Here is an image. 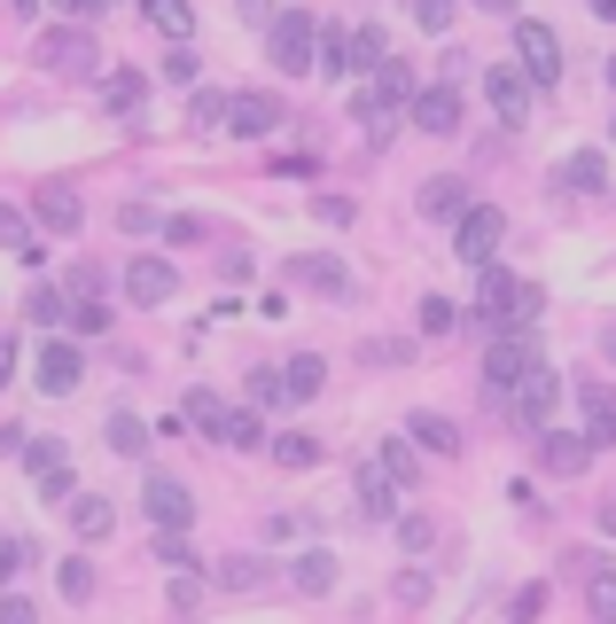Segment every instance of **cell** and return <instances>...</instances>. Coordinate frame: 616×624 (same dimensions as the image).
Segmentation results:
<instances>
[{
    "mask_svg": "<svg viewBox=\"0 0 616 624\" xmlns=\"http://www.w3.org/2000/svg\"><path fill=\"white\" fill-rule=\"evenodd\" d=\"M585 609H593L601 624H616V570H608V562H601V570L585 578Z\"/></svg>",
    "mask_w": 616,
    "mask_h": 624,
    "instance_id": "cell-35",
    "label": "cell"
},
{
    "mask_svg": "<svg viewBox=\"0 0 616 624\" xmlns=\"http://www.w3.org/2000/svg\"><path fill=\"white\" fill-rule=\"evenodd\" d=\"M250 406H289V391H282V368H257V375H250Z\"/></svg>",
    "mask_w": 616,
    "mask_h": 624,
    "instance_id": "cell-44",
    "label": "cell"
},
{
    "mask_svg": "<svg viewBox=\"0 0 616 624\" xmlns=\"http://www.w3.org/2000/svg\"><path fill=\"white\" fill-rule=\"evenodd\" d=\"M539 609H547V585H522V593H515V624H531Z\"/></svg>",
    "mask_w": 616,
    "mask_h": 624,
    "instance_id": "cell-54",
    "label": "cell"
},
{
    "mask_svg": "<svg viewBox=\"0 0 616 624\" xmlns=\"http://www.w3.org/2000/svg\"><path fill=\"white\" fill-rule=\"evenodd\" d=\"M320 383H328V360H320V351H297V360L282 368V391H289V406L320 398Z\"/></svg>",
    "mask_w": 616,
    "mask_h": 624,
    "instance_id": "cell-21",
    "label": "cell"
},
{
    "mask_svg": "<svg viewBox=\"0 0 616 624\" xmlns=\"http://www.w3.org/2000/svg\"><path fill=\"white\" fill-rule=\"evenodd\" d=\"M211 437H219V445H242V453H250V445H266V422H257V406H227Z\"/></svg>",
    "mask_w": 616,
    "mask_h": 624,
    "instance_id": "cell-26",
    "label": "cell"
},
{
    "mask_svg": "<svg viewBox=\"0 0 616 624\" xmlns=\"http://www.w3.org/2000/svg\"><path fill=\"white\" fill-rule=\"evenodd\" d=\"M0 250L24 258V265H40V258H47V250H40V234H32V219H24L9 196H0Z\"/></svg>",
    "mask_w": 616,
    "mask_h": 624,
    "instance_id": "cell-19",
    "label": "cell"
},
{
    "mask_svg": "<svg viewBox=\"0 0 616 624\" xmlns=\"http://www.w3.org/2000/svg\"><path fill=\"white\" fill-rule=\"evenodd\" d=\"M55 585H63V601H95V570H86L78 555H70L63 570H55Z\"/></svg>",
    "mask_w": 616,
    "mask_h": 624,
    "instance_id": "cell-42",
    "label": "cell"
},
{
    "mask_svg": "<svg viewBox=\"0 0 616 624\" xmlns=\"http://www.w3.org/2000/svg\"><path fill=\"white\" fill-rule=\"evenodd\" d=\"M289 274H297L305 289H320V297H351V274H343V265H336V258H297V265H289Z\"/></svg>",
    "mask_w": 616,
    "mask_h": 624,
    "instance_id": "cell-24",
    "label": "cell"
},
{
    "mask_svg": "<svg viewBox=\"0 0 616 624\" xmlns=\"http://www.w3.org/2000/svg\"><path fill=\"white\" fill-rule=\"evenodd\" d=\"M601 530H608V539H616V500H608V507H601Z\"/></svg>",
    "mask_w": 616,
    "mask_h": 624,
    "instance_id": "cell-57",
    "label": "cell"
},
{
    "mask_svg": "<svg viewBox=\"0 0 616 624\" xmlns=\"http://www.w3.org/2000/svg\"><path fill=\"white\" fill-rule=\"evenodd\" d=\"M24 570H32V539H16V530H9V539H0V593H9Z\"/></svg>",
    "mask_w": 616,
    "mask_h": 624,
    "instance_id": "cell-36",
    "label": "cell"
},
{
    "mask_svg": "<svg viewBox=\"0 0 616 624\" xmlns=\"http://www.w3.org/2000/svg\"><path fill=\"white\" fill-rule=\"evenodd\" d=\"M102 437H110V453H125V461H133V453H141V445H148V429H141V414H125V406H118V414L102 422Z\"/></svg>",
    "mask_w": 616,
    "mask_h": 624,
    "instance_id": "cell-34",
    "label": "cell"
},
{
    "mask_svg": "<svg viewBox=\"0 0 616 624\" xmlns=\"http://www.w3.org/2000/svg\"><path fill=\"white\" fill-rule=\"evenodd\" d=\"M219 414H227V398H219V391H188V406H180V422H188V429H219Z\"/></svg>",
    "mask_w": 616,
    "mask_h": 624,
    "instance_id": "cell-37",
    "label": "cell"
},
{
    "mask_svg": "<svg viewBox=\"0 0 616 624\" xmlns=\"http://www.w3.org/2000/svg\"><path fill=\"white\" fill-rule=\"evenodd\" d=\"M398 547H406V555H429V547H437V523H429V515H398Z\"/></svg>",
    "mask_w": 616,
    "mask_h": 624,
    "instance_id": "cell-41",
    "label": "cell"
},
{
    "mask_svg": "<svg viewBox=\"0 0 616 624\" xmlns=\"http://www.w3.org/2000/svg\"><path fill=\"white\" fill-rule=\"evenodd\" d=\"M312 70H328V78H351V32H336V24H320V47H312Z\"/></svg>",
    "mask_w": 616,
    "mask_h": 624,
    "instance_id": "cell-30",
    "label": "cell"
},
{
    "mask_svg": "<svg viewBox=\"0 0 616 624\" xmlns=\"http://www.w3.org/2000/svg\"><path fill=\"white\" fill-rule=\"evenodd\" d=\"M188 125H227V95L196 86V95H188Z\"/></svg>",
    "mask_w": 616,
    "mask_h": 624,
    "instance_id": "cell-43",
    "label": "cell"
},
{
    "mask_svg": "<svg viewBox=\"0 0 616 624\" xmlns=\"http://www.w3.org/2000/svg\"><path fill=\"white\" fill-rule=\"evenodd\" d=\"M554 188H570V196H601V188H608V156H601V149H570V156L554 164Z\"/></svg>",
    "mask_w": 616,
    "mask_h": 624,
    "instance_id": "cell-16",
    "label": "cell"
},
{
    "mask_svg": "<svg viewBox=\"0 0 616 624\" xmlns=\"http://www.w3.org/2000/svg\"><path fill=\"white\" fill-rule=\"evenodd\" d=\"M172 289H180V274H172L164 258H133L125 265V297L133 305H172Z\"/></svg>",
    "mask_w": 616,
    "mask_h": 624,
    "instance_id": "cell-15",
    "label": "cell"
},
{
    "mask_svg": "<svg viewBox=\"0 0 616 624\" xmlns=\"http://www.w3.org/2000/svg\"><path fill=\"white\" fill-rule=\"evenodd\" d=\"M102 102H110L118 118H141V102H148V78H141V70H118V78L102 86Z\"/></svg>",
    "mask_w": 616,
    "mask_h": 624,
    "instance_id": "cell-31",
    "label": "cell"
},
{
    "mask_svg": "<svg viewBox=\"0 0 616 624\" xmlns=\"http://www.w3.org/2000/svg\"><path fill=\"white\" fill-rule=\"evenodd\" d=\"M0 624H40V609L24 593H0Z\"/></svg>",
    "mask_w": 616,
    "mask_h": 624,
    "instance_id": "cell-52",
    "label": "cell"
},
{
    "mask_svg": "<svg viewBox=\"0 0 616 624\" xmlns=\"http://www.w3.org/2000/svg\"><path fill=\"white\" fill-rule=\"evenodd\" d=\"M274 461H282V469H320V437L282 429V437H274Z\"/></svg>",
    "mask_w": 616,
    "mask_h": 624,
    "instance_id": "cell-33",
    "label": "cell"
},
{
    "mask_svg": "<svg viewBox=\"0 0 616 624\" xmlns=\"http://www.w3.org/2000/svg\"><path fill=\"white\" fill-rule=\"evenodd\" d=\"M141 507H148L156 530H188V523H196V492H188L180 477H164V469L141 484Z\"/></svg>",
    "mask_w": 616,
    "mask_h": 624,
    "instance_id": "cell-7",
    "label": "cell"
},
{
    "mask_svg": "<svg viewBox=\"0 0 616 624\" xmlns=\"http://www.w3.org/2000/svg\"><path fill=\"white\" fill-rule=\"evenodd\" d=\"M219 585H227V593H266L274 570H266V562H250V555H227V562H219Z\"/></svg>",
    "mask_w": 616,
    "mask_h": 624,
    "instance_id": "cell-29",
    "label": "cell"
},
{
    "mask_svg": "<svg viewBox=\"0 0 616 624\" xmlns=\"http://www.w3.org/2000/svg\"><path fill=\"white\" fill-rule=\"evenodd\" d=\"M156 562H172V570H196V547L180 539V530H156Z\"/></svg>",
    "mask_w": 616,
    "mask_h": 624,
    "instance_id": "cell-46",
    "label": "cell"
},
{
    "mask_svg": "<svg viewBox=\"0 0 616 624\" xmlns=\"http://www.w3.org/2000/svg\"><path fill=\"white\" fill-rule=\"evenodd\" d=\"M531 368H539V343L522 336V328H499V336H492V351H484V383L507 398V391H515L522 375H531Z\"/></svg>",
    "mask_w": 616,
    "mask_h": 624,
    "instance_id": "cell-6",
    "label": "cell"
},
{
    "mask_svg": "<svg viewBox=\"0 0 616 624\" xmlns=\"http://www.w3.org/2000/svg\"><path fill=\"white\" fill-rule=\"evenodd\" d=\"M70 289H78V305H86V297L102 289V265H86V258H78V265H70Z\"/></svg>",
    "mask_w": 616,
    "mask_h": 624,
    "instance_id": "cell-53",
    "label": "cell"
},
{
    "mask_svg": "<svg viewBox=\"0 0 616 624\" xmlns=\"http://www.w3.org/2000/svg\"><path fill=\"white\" fill-rule=\"evenodd\" d=\"M141 17H148L164 40H188V32H196V0H141Z\"/></svg>",
    "mask_w": 616,
    "mask_h": 624,
    "instance_id": "cell-25",
    "label": "cell"
},
{
    "mask_svg": "<svg viewBox=\"0 0 616 624\" xmlns=\"http://www.w3.org/2000/svg\"><path fill=\"white\" fill-rule=\"evenodd\" d=\"M70 530H78L86 547H95V539H110V530H118V507L95 500V492H78V500H70Z\"/></svg>",
    "mask_w": 616,
    "mask_h": 624,
    "instance_id": "cell-20",
    "label": "cell"
},
{
    "mask_svg": "<svg viewBox=\"0 0 616 624\" xmlns=\"http://www.w3.org/2000/svg\"><path fill=\"white\" fill-rule=\"evenodd\" d=\"M608 86H616V55H608Z\"/></svg>",
    "mask_w": 616,
    "mask_h": 624,
    "instance_id": "cell-61",
    "label": "cell"
},
{
    "mask_svg": "<svg viewBox=\"0 0 616 624\" xmlns=\"http://www.w3.org/2000/svg\"><path fill=\"white\" fill-rule=\"evenodd\" d=\"M547 313V297L531 289V282H515V274H499V265H476V320L499 336V328H531Z\"/></svg>",
    "mask_w": 616,
    "mask_h": 624,
    "instance_id": "cell-1",
    "label": "cell"
},
{
    "mask_svg": "<svg viewBox=\"0 0 616 624\" xmlns=\"http://www.w3.org/2000/svg\"><path fill=\"white\" fill-rule=\"evenodd\" d=\"M118 227H125V234H156L164 219H156V204H133V196H125V204H118Z\"/></svg>",
    "mask_w": 616,
    "mask_h": 624,
    "instance_id": "cell-47",
    "label": "cell"
},
{
    "mask_svg": "<svg viewBox=\"0 0 616 624\" xmlns=\"http://www.w3.org/2000/svg\"><path fill=\"white\" fill-rule=\"evenodd\" d=\"M453 9H461V0H414V24L421 32H453Z\"/></svg>",
    "mask_w": 616,
    "mask_h": 624,
    "instance_id": "cell-45",
    "label": "cell"
},
{
    "mask_svg": "<svg viewBox=\"0 0 616 624\" xmlns=\"http://www.w3.org/2000/svg\"><path fill=\"white\" fill-rule=\"evenodd\" d=\"M289 585H297V593H336V555H328V547H305V555L289 562Z\"/></svg>",
    "mask_w": 616,
    "mask_h": 624,
    "instance_id": "cell-23",
    "label": "cell"
},
{
    "mask_svg": "<svg viewBox=\"0 0 616 624\" xmlns=\"http://www.w3.org/2000/svg\"><path fill=\"white\" fill-rule=\"evenodd\" d=\"M70 328H78V336H102V328H110V305H102V297L70 305Z\"/></svg>",
    "mask_w": 616,
    "mask_h": 624,
    "instance_id": "cell-49",
    "label": "cell"
},
{
    "mask_svg": "<svg viewBox=\"0 0 616 624\" xmlns=\"http://www.w3.org/2000/svg\"><path fill=\"white\" fill-rule=\"evenodd\" d=\"M414 125L421 133H461V86H421V95H414Z\"/></svg>",
    "mask_w": 616,
    "mask_h": 624,
    "instance_id": "cell-17",
    "label": "cell"
},
{
    "mask_svg": "<svg viewBox=\"0 0 616 624\" xmlns=\"http://www.w3.org/2000/svg\"><path fill=\"white\" fill-rule=\"evenodd\" d=\"M351 70H383V32H375V24L351 32Z\"/></svg>",
    "mask_w": 616,
    "mask_h": 624,
    "instance_id": "cell-40",
    "label": "cell"
},
{
    "mask_svg": "<svg viewBox=\"0 0 616 624\" xmlns=\"http://www.w3.org/2000/svg\"><path fill=\"white\" fill-rule=\"evenodd\" d=\"M24 469L40 477V492H47L55 507H70V461H63L55 437H32V445H24Z\"/></svg>",
    "mask_w": 616,
    "mask_h": 624,
    "instance_id": "cell-11",
    "label": "cell"
},
{
    "mask_svg": "<svg viewBox=\"0 0 616 624\" xmlns=\"http://www.w3.org/2000/svg\"><path fill=\"white\" fill-rule=\"evenodd\" d=\"M499 242H507V211L469 204L461 227H453V258H461V265H499Z\"/></svg>",
    "mask_w": 616,
    "mask_h": 624,
    "instance_id": "cell-4",
    "label": "cell"
},
{
    "mask_svg": "<svg viewBox=\"0 0 616 624\" xmlns=\"http://www.w3.org/2000/svg\"><path fill=\"white\" fill-rule=\"evenodd\" d=\"M40 63L63 70V78H95V70H102V55H95V40H86V24L47 32V40H40Z\"/></svg>",
    "mask_w": 616,
    "mask_h": 624,
    "instance_id": "cell-9",
    "label": "cell"
},
{
    "mask_svg": "<svg viewBox=\"0 0 616 624\" xmlns=\"http://www.w3.org/2000/svg\"><path fill=\"white\" fill-rule=\"evenodd\" d=\"M274 125H282V102H274V95H227V133L266 141Z\"/></svg>",
    "mask_w": 616,
    "mask_h": 624,
    "instance_id": "cell-14",
    "label": "cell"
},
{
    "mask_svg": "<svg viewBox=\"0 0 616 624\" xmlns=\"http://www.w3.org/2000/svg\"><path fill=\"white\" fill-rule=\"evenodd\" d=\"M47 9H55L63 24H95V17L110 9V0H47Z\"/></svg>",
    "mask_w": 616,
    "mask_h": 624,
    "instance_id": "cell-51",
    "label": "cell"
},
{
    "mask_svg": "<svg viewBox=\"0 0 616 624\" xmlns=\"http://www.w3.org/2000/svg\"><path fill=\"white\" fill-rule=\"evenodd\" d=\"M196 70H204L196 47H172V55H164V78H172V86H196Z\"/></svg>",
    "mask_w": 616,
    "mask_h": 624,
    "instance_id": "cell-50",
    "label": "cell"
},
{
    "mask_svg": "<svg viewBox=\"0 0 616 624\" xmlns=\"http://www.w3.org/2000/svg\"><path fill=\"white\" fill-rule=\"evenodd\" d=\"M32 219H40L47 234H78V227H86V204H78V188H40V196H32Z\"/></svg>",
    "mask_w": 616,
    "mask_h": 624,
    "instance_id": "cell-18",
    "label": "cell"
},
{
    "mask_svg": "<svg viewBox=\"0 0 616 624\" xmlns=\"http://www.w3.org/2000/svg\"><path fill=\"white\" fill-rule=\"evenodd\" d=\"M32 383H40L47 398H70V391L86 383V351H78V343H63V336H55V343H40V368H32Z\"/></svg>",
    "mask_w": 616,
    "mask_h": 624,
    "instance_id": "cell-10",
    "label": "cell"
},
{
    "mask_svg": "<svg viewBox=\"0 0 616 624\" xmlns=\"http://www.w3.org/2000/svg\"><path fill=\"white\" fill-rule=\"evenodd\" d=\"M360 515H367V523H391V515H398V484H391L375 461L360 469Z\"/></svg>",
    "mask_w": 616,
    "mask_h": 624,
    "instance_id": "cell-22",
    "label": "cell"
},
{
    "mask_svg": "<svg viewBox=\"0 0 616 624\" xmlns=\"http://www.w3.org/2000/svg\"><path fill=\"white\" fill-rule=\"evenodd\" d=\"M578 414H585V445L608 453V445H616V391L608 383H578Z\"/></svg>",
    "mask_w": 616,
    "mask_h": 624,
    "instance_id": "cell-12",
    "label": "cell"
},
{
    "mask_svg": "<svg viewBox=\"0 0 616 624\" xmlns=\"http://www.w3.org/2000/svg\"><path fill=\"white\" fill-rule=\"evenodd\" d=\"M585 461H593L585 429H539V469H547V477H578Z\"/></svg>",
    "mask_w": 616,
    "mask_h": 624,
    "instance_id": "cell-13",
    "label": "cell"
},
{
    "mask_svg": "<svg viewBox=\"0 0 616 624\" xmlns=\"http://www.w3.org/2000/svg\"><path fill=\"white\" fill-rule=\"evenodd\" d=\"M406 437L421 445V453H461V429H453L446 414H414V422H406Z\"/></svg>",
    "mask_w": 616,
    "mask_h": 624,
    "instance_id": "cell-27",
    "label": "cell"
},
{
    "mask_svg": "<svg viewBox=\"0 0 616 624\" xmlns=\"http://www.w3.org/2000/svg\"><path fill=\"white\" fill-rule=\"evenodd\" d=\"M515 70L531 78V86H554V78H562V40H554V24H539V17L515 24Z\"/></svg>",
    "mask_w": 616,
    "mask_h": 624,
    "instance_id": "cell-5",
    "label": "cell"
},
{
    "mask_svg": "<svg viewBox=\"0 0 616 624\" xmlns=\"http://www.w3.org/2000/svg\"><path fill=\"white\" fill-rule=\"evenodd\" d=\"M476 9H492V17H507V9H515V0H476Z\"/></svg>",
    "mask_w": 616,
    "mask_h": 624,
    "instance_id": "cell-58",
    "label": "cell"
},
{
    "mask_svg": "<svg viewBox=\"0 0 616 624\" xmlns=\"http://www.w3.org/2000/svg\"><path fill=\"white\" fill-rule=\"evenodd\" d=\"M32 320H40V328H63V320H70V297H55V289H32Z\"/></svg>",
    "mask_w": 616,
    "mask_h": 624,
    "instance_id": "cell-48",
    "label": "cell"
},
{
    "mask_svg": "<svg viewBox=\"0 0 616 624\" xmlns=\"http://www.w3.org/2000/svg\"><path fill=\"white\" fill-rule=\"evenodd\" d=\"M360 360H367V368H406V360H414V343H398V336H375V343H360Z\"/></svg>",
    "mask_w": 616,
    "mask_h": 624,
    "instance_id": "cell-39",
    "label": "cell"
},
{
    "mask_svg": "<svg viewBox=\"0 0 616 624\" xmlns=\"http://www.w3.org/2000/svg\"><path fill=\"white\" fill-rule=\"evenodd\" d=\"M421 211L429 219H461L469 211V180H421Z\"/></svg>",
    "mask_w": 616,
    "mask_h": 624,
    "instance_id": "cell-28",
    "label": "cell"
},
{
    "mask_svg": "<svg viewBox=\"0 0 616 624\" xmlns=\"http://www.w3.org/2000/svg\"><path fill=\"white\" fill-rule=\"evenodd\" d=\"M554 406H562V375H554L547 360H539L531 375H522V383L507 391V414H515V429H531V437L554 422Z\"/></svg>",
    "mask_w": 616,
    "mask_h": 624,
    "instance_id": "cell-3",
    "label": "cell"
},
{
    "mask_svg": "<svg viewBox=\"0 0 616 624\" xmlns=\"http://www.w3.org/2000/svg\"><path fill=\"white\" fill-rule=\"evenodd\" d=\"M601 360H608V368H616V320H608V328H601Z\"/></svg>",
    "mask_w": 616,
    "mask_h": 624,
    "instance_id": "cell-56",
    "label": "cell"
},
{
    "mask_svg": "<svg viewBox=\"0 0 616 624\" xmlns=\"http://www.w3.org/2000/svg\"><path fill=\"white\" fill-rule=\"evenodd\" d=\"M266 47H274V70L305 78V70H312V47H320V17H312V9H282V17L266 24Z\"/></svg>",
    "mask_w": 616,
    "mask_h": 624,
    "instance_id": "cell-2",
    "label": "cell"
},
{
    "mask_svg": "<svg viewBox=\"0 0 616 624\" xmlns=\"http://www.w3.org/2000/svg\"><path fill=\"white\" fill-rule=\"evenodd\" d=\"M9 368H16V336H0V383H9Z\"/></svg>",
    "mask_w": 616,
    "mask_h": 624,
    "instance_id": "cell-55",
    "label": "cell"
},
{
    "mask_svg": "<svg viewBox=\"0 0 616 624\" xmlns=\"http://www.w3.org/2000/svg\"><path fill=\"white\" fill-rule=\"evenodd\" d=\"M484 102H492L499 125H531V78H522L515 63H492L484 70Z\"/></svg>",
    "mask_w": 616,
    "mask_h": 624,
    "instance_id": "cell-8",
    "label": "cell"
},
{
    "mask_svg": "<svg viewBox=\"0 0 616 624\" xmlns=\"http://www.w3.org/2000/svg\"><path fill=\"white\" fill-rule=\"evenodd\" d=\"M9 9H16V17H32V9H40V0H9Z\"/></svg>",
    "mask_w": 616,
    "mask_h": 624,
    "instance_id": "cell-60",
    "label": "cell"
},
{
    "mask_svg": "<svg viewBox=\"0 0 616 624\" xmlns=\"http://www.w3.org/2000/svg\"><path fill=\"white\" fill-rule=\"evenodd\" d=\"M608 141H616V118H608Z\"/></svg>",
    "mask_w": 616,
    "mask_h": 624,
    "instance_id": "cell-62",
    "label": "cell"
},
{
    "mask_svg": "<svg viewBox=\"0 0 616 624\" xmlns=\"http://www.w3.org/2000/svg\"><path fill=\"white\" fill-rule=\"evenodd\" d=\"M593 17H608V24H616V0H593Z\"/></svg>",
    "mask_w": 616,
    "mask_h": 624,
    "instance_id": "cell-59",
    "label": "cell"
},
{
    "mask_svg": "<svg viewBox=\"0 0 616 624\" xmlns=\"http://www.w3.org/2000/svg\"><path fill=\"white\" fill-rule=\"evenodd\" d=\"M461 328V305L453 297H421V336H453Z\"/></svg>",
    "mask_w": 616,
    "mask_h": 624,
    "instance_id": "cell-38",
    "label": "cell"
},
{
    "mask_svg": "<svg viewBox=\"0 0 616 624\" xmlns=\"http://www.w3.org/2000/svg\"><path fill=\"white\" fill-rule=\"evenodd\" d=\"M375 469H383V477H391L398 492H406V484L421 477V461H414V445H406V437H383V453H375Z\"/></svg>",
    "mask_w": 616,
    "mask_h": 624,
    "instance_id": "cell-32",
    "label": "cell"
}]
</instances>
